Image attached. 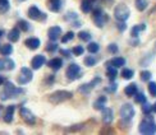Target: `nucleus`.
<instances>
[{
    "label": "nucleus",
    "instance_id": "nucleus-49",
    "mask_svg": "<svg viewBox=\"0 0 156 135\" xmlns=\"http://www.w3.org/2000/svg\"><path fill=\"white\" fill-rule=\"evenodd\" d=\"M3 35H4V31H3V29H0V38L3 37Z\"/></svg>",
    "mask_w": 156,
    "mask_h": 135
},
{
    "label": "nucleus",
    "instance_id": "nucleus-44",
    "mask_svg": "<svg viewBox=\"0 0 156 135\" xmlns=\"http://www.w3.org/2000/svg\"><path fill=\"white\" fill-rule=\"evenodd\" d=\"M116 27H118V29H119L120 32H123V31H126V28H127V24H126L124 22H119L118 24H116Z\"/></svg>",
    "mask_w": 156,
    "mask_h": 135
},
{
    "label": "nucleus",
    "instance_id": "nucleus-35",
    "mask_svg": "<svg viewBox=\"0 0 156 135\" xmlns=\"http://www.w3.org/2000/svg\"><path fill=\"white\" fill-rule=\"evenodd\" d=\"M154 111V106L151 103H144V106H142V112H144L146 116H148V115H151V112Z\"/></svg>",
    "mask_w": 156,
    "mask_h": 135
},
{
    "label": "nucleus",
    "instance_id": "nucleus-9",
    "mask_svg": "<svg viewBox=\"0 0 156 135\" xmlns=\"http://www.w3.org/2000/svg\"><path fill=\"white\" fill-rule=\"evenodd\" d=\"M28 17L32 21H45L46 19V14L42 13L36 5H32L28 8Z\"/></svg>",
    "mask_w": 156,
    "mask_h": 135
},
{
    "label": "nucleus",
    "instance_id": "nucleus-40",
    "mask_svg": "<svg viewBox=\"0 0 156 135\" xmlns=\"http://www.w3.org/2000/svg\"><path fill=\"white\" fill-rule=\"evenodd\" d=\"M72 52H73L74 56H81V55H83V52H84V49L78 45V46H74V47L72 49Z\"/></svg>",
    "mask_w": 156,
    "mask_h": 135
},
{
    "label": "nucleus",
    "instance_id": "nucleus-22",
    "mask_svg": "<svg viewBox=\"0 0 156 135\" xmlns=\"http://www.w3.org/2000/svg\"><path fill=\"white\" fill-rule=\"evenodd\" d=\"M19 37H21V29H19V27H14L13 29H10L8 35V38L10 42H17L19 40Z\"/></svg>",
    "mask_w": 156,
    "mask_h": 135
},
{
    "label": "nucleus",
    "instance_id": "nucleus-3",
    "mask_svg": "<svg viewBox=\"0 0 156 135\" xmlns=\"http://www.w3.org/2000/svg\"><path fill=\"white\" fill-rule=\"evenodd\" d=\"M73 97V93L69 92V91H56L54 93H51L49 96V102L54 105H58V103H62L64 101H68Z\"/></svg>",
    "mask_w": 156,
    "mask_h": 135
},
{
    "label": "nucleus",
    "instance_id": "nucleus-25",
    "mask_svg": "<svg viewBox=\"0 0 156 135\" xmlns=\"http://www.w3.org/2000/svg\"><path fill=\"white\" fill-rule=\"evenodd\" d=\"M145 29H146L145 23H142V24H140V25H134V27L132 28V31H131V35H132V37L137 38L138 35L141 33V31H145Z\"/></svg>",
    "mask_w": 156,
    "mask_h": 135
},
{
    "label": "nucleus",
    "instance_id": "nucleus-2",
    "mask_svg": "<svg viewBox=\"0 0 156 135\" xmlns=\"http://www.w3.org/2000/svg\"><path fill=\"white\" fill-rule=\"evenodd\" d=\"M151 115H148V117L144 119L140 124V133L145 135H152L156 133V123L152 117H150Z\"/></svg>",
    "mask_w": 156,
    "mask_h": 135
},
{
    "label": "nucleus",
    "instance_id": "nucleus-39",
    "mask_svg": "<svg viewBox=\"0 0 156 135\" xmlns=\"http://www.w3.org/2000/svg\"><path fill=\"white\" fill-rule=\"evenodd\" d=\"M148 92H150V94L152 96V97H156V83L155 82H148Z\"/></svg>",
    "mask_w": 156,
    "mask_h": 135
},
{
    "label": "nucleus",
    "instance_id": "nucleus-24",
    "mask_svg": "<svg viewBox=\"0 0 156 135\" xmlns=\"http://www.w3.org/2000/svg\"><path fill=\"white\" fill-rule=\"evenodd\" d=\"M118 68H115L113 65H106V76L110 79V80H115L116 75H118V70H116Z\"/></svg>",
    "mask_w": 156,
    "mask_h": 135
},
{
    "label": "nucleus",
    "instance_id": "nucleus-42",
    "mask_svg": "<svg viewBox=\"0 0 156 135\" xmlns=\"http://www.w3.org/2000/svg\"><path fill=\"white\" fill-rule=\"evenodd\" d=\"M118 45H115V43H110L109 46H108V51L110 54H116L118 52Z\"/></svg>",
    "mask_w": 156,
    "mask_h": 135
},
{
    "label": "nucleus",
    "instance_id": "nucleus-47",
    "mask_svg": "<svg viewBox=\"0 0 156 135\" xmlns=\"http://www.w3.org/2000/svg\"><path fill=\"white\" fill-rule=\"evenodd\" d=\"M3 84H5V79L3 75H0V86H3Z\"/></svg>",
    "mask_w": 156,
    "mask_h": 135
},
{
    "label": "nucleus",
    "instance_id": "nucleus-41",
    "mask_svg": "<svg viewBox=\"0 0 156 135\" xmlns=\"http://www.w3.org/2000/svg\"><path fill=\"white\" fill-rule=\"evenodd\" d=\"M56 50H58V45L55 43V41L49 42L46 45V51H48V52H54V51H56Z\"/></svg>",
    "mask_w": 156,
    "mask_h": 135
},
{
    "label": "nucleus",
    "instance_id": "nucleus-19",
    "mask_svg": "<svg viewBox=\"0 0 156 135\" xmlns=\"http://www.w3.org/2000/svg\"><path fill=\"white\" fill-rule=\"evenodd\" d=\"M137 92H138V89H137V84H136V83H131V84H128L124 88V93L128 97H134V96L137 94Z\"/></svg>",
    "mask_w": 156,
    "mask_h": 135
},
{
    "label": "nucleus",
    "instance_id": "nucleus-12",
    "mask_svg": "<svg viewBox=\"0 0 156 135\" xmlns=\"http://www.w3.org/2000/svg\"><path fill=\"white\" fill-rule=\"evenodd\" d=\"M101 82V79L100 78H95L94 80H91L90 83H86V84H82L80 88H78V91H80L81 93H84V94H87V93H90L92 89L95 88V86L97 84V83H100Z\"/></svg>",
    "mask_w": 156,
    "mask_h": 135
},
{
    "label": "nucleus",
    "instance_id": "nucleus-14",
    "mask_svg": "<svg viewBox=\"0 0 156 135\" xmlns=\"http://www.w3.org/2000/svg\"><path fill=\"white\" fill-rule=\"evenodd\" d=\"M45 62H46V57H45L44 55H36L31 61V66H32V69L38 70L41 66L45 65Z\"/></svg>",
    "mask_w": 156,
    "mask_h": 135
},
{
    "label": "nucleus",
    "instance_id": "nucleus-48",
    "mask_svg": "<svg viewBox=\"0 0 156 135\" xmlns=\"http://www.w3.org/2000/svg\"><path fill=\"white\" fill-rule=\"evenodd\" d=\"M73 25H74V27H80L81 23L80 22H73Z\"/></svg>",
    "mask_w": 156,
    "mask_h": 135
},
{
    "label": "nucleus",
    "instance_id": "nucleus-45",
    "mask_svg": "<svg viewBox=\"0 0 156 135\" xmlns=\"http://www.w3.org/2000/svg\"><path fill=\"white\" fill-rule=\"evenodd\" d=\"M67 21H70V19H77V14L76 13H68V15H66Z\"/></svg>",
    "mask_w": 156,
    "mask_h": 135
},
{
    "label": "nucleus",
    "instance_id": "nucleus-10",
    "mask_svg": "<svg viewBox=\"0 0 156 135\" xmlns=\"http://www.w3.org/2000/svg\"><path fill=\"white\" fill-rule=\"evenodd\" d=\"M134 113H136L134 107L131 103H124V105L120 107V116H122V119L131 120V119H133Z\"/></svg>",
    "mask_w": 156,
    "mask_h": 135
},
{
    "label": "nucleus",
    "instance_id": "nucleus-5",
    "mask_svg": "<svg viewBox=\"0 0 156 135\" xmlns=\"http://www.w3.org/2000/svg\"><path fill=\"white\" fill-rule=\"evenodd\" d=\"M32 78H34V73H32V70L23 66V68H21V72H19L17 82H18V84L24 86V84H27V83H30L32 80Z\"/></svg>",
    "mask_w": 156,
    "mask_h": 135
},
{
    "label": "nucleus",
    "instance_id": "nucleus-38",
    "mask_svg": "<svg viewBox=\"0 0 156 135\" xmlns=\"http://www.w3.org/2000/svg\"><path fill=\"white\" fill-rule=\"evenodd\" d=\"M151 72H148V70H144V72H141V80L142 82H148L151 79Z\"/></svg>",
    "mask_w": 156,
    "mask_h": 135
},
{
    "label": "nucleus",
    "instance_id": "nucleus-26",
    "mask_svg": "<svg viewBox=\"0 0 156 135\" xmlns=\"http://www.w3.org/2000/svg\"><path fill=\"white\" fill-rule=\"evenodd\" d=\"M81 9L83 13H90L92 10V2H91V0H82Z\"/></svg>",
    "mask_w": 156,
    "mask_h": 135
},
{
    "label": "nucleus",
    "instance_id": "nucleus-16",
    "mask_svg": "<svg viewBox=\"0 0 156 135\" xmlns=\"http://www.w3.org/2000/svg\"><path fill=\"white\" fill-rule=\"evenodd\" d=\"M14 111H16V106L10 105L4 110V115H3V120L6 124H10L13 121V116H14Z\"/></svg>",
    "mask_w": 156,
    "mask_h": 135
},
{
    "label": "nucleus",
    "instance_id": "nucleus-43",
    "mask_svg": "<svg viewBox=\"0 0 156 135\" xmlns=\"http://www.w3.org/2000/svg\"><path fill=\"white\" fill-rule=\"evenodd\" d=\"M116 88H118V86H116L115 83H113V84H110L109 87H106V88H105V91H106V92H109V93H114V92L116 91Z\"/></svg>",
    "mask_w": 156,
    "mask_h": 135
},
{
    "label": "nucleus",
    "instance_id": "nucleus-36",
    "mask_svg": "<svg viewBox=\"0 0 156 135\" xmlns=\"http://www.w3.org/2000/svg\"><path fill=\"white\" fill-rule=\"evenodd\" d=\"M18 27H19V29L21 31H23V32H27L28 29H30V24H28V22L27 21H24V19H21V21H18Z\"/></svg>",
    "mask_w": 156,
    "mask_h": 135
},
{
    "label": "nucleus",
    "instance_id": "nucleus-34",
    "mask_svg": "<svg viewBox=\"0 0 156 135\" xmlns=\"http://www.w3.org/2000/svg\"><path fill=\"white\" fill-rule=\"evenodd\" d=\"M134 101L137 102V103H140V105H144V103L147 102V98H146V96L144 93H138L137 92V94L134 96Z\"/></svg>",
    "mask_w": 156,
    "mask_h": 135
},
{
    "label": "nucleus",
    "instance_id": "nucleus-27",
    "mask_svg": "<svg viewBox=\"0 0 156 135\" xmlns=\"http://www.w3.org/2000/svg\"><path fill=\"white\" fill-rule=\"evenodd\" d=\"M99 50H100V45L97 42H90L87 45V51L90 54H97Z\"/></svg>",
    "mask_w": 156,
    "mask_h": 135
},
{
    "label": "nucleus",
    "instance_id": "nucleus-11",
    "mask_svg": "<svg viewBox=\"0 0 156 135\" xmlns=\"http://www.w3.org/2000/svg\"><path fill=\"white\" fill-rule=\"evenodd\" d=\"M16 66V62L9 57H2L0 59V72H8V70H13Z\"/></svg>",
    "mask_w": 156,
    "mask_h": 135
},
{
    "label": "nucleus",
    "instance_id": "nucleus-37",
    "mask_svg": "<svg viewBox=\"0 0 156 135\" xmlns=\"http://www.w3.org/2000/svg\"><path fill=\"white\" fill-rule=\"evenodd\" d=\"M73 38H74V33H73L72 31H69V32H67V33L62 37V42H63V43H67V42H69V41H72Z\"/></svg>",
    "mask_w": 156,
    "mask_h": 135
},
{
    "label": "nucleus",
    "instance_id": "nucleus-15",
    "mask_svg": "<svg viewBox=\"0 0 156 135\" xmlns=\"http://www.w3.org/2000/svg\"><path fill=\"white\" fill-rule=\"evenodd\" d=\"M101 112H102V116H101L102 117V123L106 124V125L112 124V121L114 120V112H113L112 108L105 107L104 110H101Z\"/></svg>",
    "mask_w": 156,
    "mask_h": 135
},
{
    "label": "nucleus",
    "instance_id": "nucleus-4",
    "mask_svg": "<svg viewBox=\"0 0 156 135\" xmlns=\"http://www.w3.org/2000/svg\"><path fill=\"white\" fill-rule=\"evenodd\" d=\"M129 14H131V12H129V8L126 4H119V5L115 6L114 17L118 22H126L129 18Z\"/></svg>",
    "mask_w": 156,
    "mask_h": 135
},
{
    "label": "nucleus",
    "instance_id": "nucleus-28",
    "mask_svg": "<svg viewBox=\"0 0 156 135\" xmlns=\"http://www.w3.org/2000/svg\"><path fill=\"white\" fill-rule=\"evenodd\" d=\"M134 4H136V8H137V10H140V12H144L148 6L147 0H134Z\"/></svg>",
    "mask_w": 156,
    "mask_h": 135
},
{
    "label": "nucleus",
    "instance_id": "nucleus-51",
    "mask_svg": "<svg viewBox=\"0 0 156 135\" xmlns=\"http://www.w3.org/2000/svg\"><path fill=\"white\" fill-rule=\"evenodd\" d=\"M18 2H26V0H18Z\"/></svg>",
    "mask_w": 156,
    "mask_h": 135
},
{
    "label": "nucleus",
    "instance_id": "nucleus-13",
    "mask_svg": "<svg viewBox=\"0 0 156 135\" xmlns=\"http://www.w3.org/2000/svg\"><path fill=\"white\" fill-rule=\"evenodd\" d=\"M48 36L50 38V41H56L59 40L62 36V28L59 25H54V27H50L48 31Z\"/></svg>",
    "mask_w": 156,
    "mask_h": 135
},
{
    "label": "nucleus",
    "instance_id": "nucleus-23",
    "mask_svg": "<svg viewBox=\"0 0 156 135\" xmlns=\"http://www.w3.org/2000/svg\"><path fill=\"white\" fill-rule=\"evenodd\" d=\"M106 65H113L115 68H122L126 65V59L124 57H113L109 62H106Z\"/></svg>",
    "mask_w": 156,
    "mask_h": 135
},
{
    "label": "nucleus",
    "instance_id": "nucleus-29",
    "mask_svg": "<svg viewBox=\"0 0 156 135\" xmlns=\"http://www.w3.org/2000/svg\"><path fill=\"white\" fill-rule=\"evenodd\" d=\"M120 75L123 76V79H132L133 78V75H134V72L132 69H128V68H124L122 70V73Z\"/></svg>",
    "mask_w": 156,
    "mask_h": 135
},
{
    "label": "nucleus",
    "instance_id": "nucleus-6",
    "mask_svg": "<svg viewBox=\"0 0 156 135\" xmlns=\"http://www.w3.org/2000/svg\"><path fill=\"white\" fill-rule=\"evenodd\" d=\"M81 74H82V70H81V66L78 64H70V65L67 68V72H66V75L69 80H76L78 78H81Z\"/></svg>",
    "mask_w": 156,
    "mask_h": 135
},
{
    "label": "nucleus",
    "instance_id": "nucleus-8",
    "mask_svg": "<svg viewBox=\"0 0 156 135\" xmlns=\"http://www.w3.org/2000/svg\"><path fill=\"white\" fill-rule=\"evenodd\" d=\"M108 19H109L108 15H106L100 8L94 10V22H95V24H96L99 28H102V27H104V24H105V22L108 21Z\"/></svg>",
    "mask_w": 156,
    "mask_h": 135
},
{
    "label": "nucleus",
    "instance_id": "nucleus-17",
    "mask_svg": "<svg viewBox=\"0 0 156 135\" xmlns=\"http://www.w3.org/2000/svg\"><path fill=\"white\" fill-rule=\"evenodd\" d=\"M24 45H26V47H28L30 50H37L38 47H40L41 41L38 40L37 37H30L24 41Z\"/></svg>",
    "mask_w": 156,
    "mask_h": 135
},
{
    "label": "nucleus",
    "instance_id": "nucleus-20",
    "mask_svg": "<svg viewBox=\"0 0 156 135\" xmlns=\"http://www.w3.org/2000/svg\"><path fill=\"white\" fill-rule=\"evenodd\" d=\"M48 65L56 72V70H59L63 66V60L60 59V57H53V59L48 62Z\"/></svg>",
    "mask_w": 156,
    "mask_h": 135
},
{
    "label": "nucleus",
    "instance_id": "nucleus-31",
    "mask_svg": "<svg viewBox=\"0 0 156 135\" xmlns=\"http://www.w3.org/2000/svg\"><path fill=\"white\" fill-rule=\"evenodd\" d=\"M0 52L4 56H9L13 52V46L12 45H3V46L0 47Z\"/></svg>",
    "mask_w": 156,
    "mask_h": 135
},
{
    "label": "nucleus",
    "instance_id": "nucleus-50",
    "mask_svg": "<svg viewBox=\"0 0 156 135\" xmlns=\"http://www.w3.org/2000/svg\"><path fill=\"white\" fill-rule=\"evenodd\" d=\"M152 106H154V112H156V102H155V103H154Z\"/></svg>",
    "mask_w": 156,
    "mask_h": 135
},
{
    "label": "nucleus",
    "instance_id": "nucleus-30",
    "mask_svg": "<svg viewBox=\"0 0 156 135\" xmlns=\"http://www.w3.org/2000/svg\"><path fill=\"white\" fill-rule=\"evenodd\" d=\"M10 8V4H9V0H0V14H4L9 10Z\"/></svg>",
    "mask_w": 156,
    "mask_h": 135
},
{
    "label": "nucleus",
    "instance_id": "nucleus-21",
    "mask_svg": "<svg viewBox=\"0 0 156 135\" xmlns=\"http://www.w3.org/2000/svg\"><path fill=\"white\" fill-rule=\"evenodd\" d=\"M106 102H108V98L105 97V96H101V97H99L95 102H94V107H95V110H104L105 108V105H106Z\"/></svg>",
    "mask_w": 156,
    "mask_h": 135
},
{
    "label": "nucleus",
    "instance_id": "nucleus-33",
    "mask_svg": "<svg viewBox=\"0 0 156 135\" xmlns=\"http://www.w3.org/2000/svg\"><path fill=\"white\" fill-rule=\"evenodd\" d=\"M96 62H97V59H96L95 56H92V55L84 57V65H87V66H94V65H96Z\"/></svg>",
    "mask_w": 156,
    "mask_h": 135
},
{
    "label": "nucleus",
    "instance_id": "nucleus-32",
    "mask_svg": "<svg viewBox=\"0 0 156 135\" xmlns=\"http://www.w3.org/2000/svg\"><path fill=\"white\" fill-rule=\"evenodd\" d=\"M78 37H80V40H82V41H84V42H90L91 41V33L90 32H87V31H81L80 33H78Z\"/></svg>",
    "mask_w": 156,
    "mask_h": 135
},
{
    "label": "nucleus",
    "instance_id": "nucleus-18",
    "mask_svg": "<svg viewBox=\"0 0 156 135\" xmlns=\"http://www.w3.org/2000/svg\"><path fill=\"white\" fill-rule=\"evenodd\" d=\"M48 6L51 12L58 13L63 8V0H48Z\"/></svg>",
    "mask_w": 156,
    "mask_h": 135
},
{
    "label": "nucleus",
    "instance_id": "nucleus-1",
    "mask_svg": "<svg viewBox=\"0 0 156 135\" xmlns=\"http://www.w3.org/2000/svg\"><path fill=\"white\" fill-rule=\"evenodd\" d=\"M19 93H22V89L21 88H17L12 82H5V86H4L3 92L0 93V98H2L3 101H6V100H9V98L17 97Z\"/></svg>",
    "mask_w": 156,
    "mask_h": 135
},
{
    "label": "nucleus",
    "instance_id": "nucleus-46",
    "mask_svg": "<svg viewBox=\"0 0 156 135\" xmlns=\"http://www.w3.org/2000/svg\"><path fill=\"white\" fill-rule=\"evenodd\" d=\"M60 54H62V55H64L66 57H69V56H70V54H72V51H69V50H60Z\"/></svg>",
    "mask_w": 156,
    "mask_h": 135
},
{
    "label": "nucleus",
    "instance_id": "nucleus-7",
    "mask_svg": "<svg viewBox=\"0 0 156 135\" xmlns=\"http://www.w3.org/2000/svg\"><path fill=\"white\" fill-rule=\"evenodd\" d=\"M19 113H21L22 120H23L27 125H35V123H36V116L28 110V108L21 107V108H19Z\"/></svg>",
    "mask_w": 156,
    "mask_h": 135
}]
</instances>
